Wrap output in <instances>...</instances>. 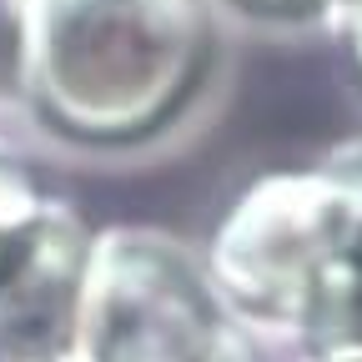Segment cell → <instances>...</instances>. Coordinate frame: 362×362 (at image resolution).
<instances>
[{
  "label": "cell",
  "instance_id": "obj_1",
  "mask_svg": "<svg viewBox=\"0 0 362 362\" xmlns=\"http://www.w3.org/2000/svg\"><path fill=\"white\" fill-rule=\"evenodd\" d=\"M86 362H262L192 272L176 262L121 257L76 297V332Z\"/></svg>",
  "mask_w": 362,
  "mask_h": 362
},
{
  "label": "cell",
  "instance_id": "obj_2",
  "mask_svg": "<svg viewBox=\"0 0 362 362\" xmlns=\"http://www.w3.org/2000/svg\"><path fill=\"white\" fill-rule=\"evenodd\" d=\"M332 362H362V352H337Z\"/></svg>",
  "mask_w": 362,
  "mask_h": 362
}]
</instances>
